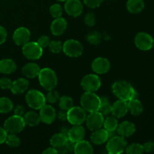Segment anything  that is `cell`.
<instances>
[{
    "mask_svg": "<svg viewBox=\"0 0 154 154\" xmlns=\"http://www.w3.org/2000/svg\"><path fill=\"white\" fill-rule=\"evenodd\" d=\"M22 52L26 58L36 60L42 57L43 54V48L37 42H29L23 45Z\"/></svg>",
    "mask_w": 154,
    "mask_h": 154,
    "instance_id": "obj_8",
    "label": "cell"
},
{
    "mask_svg": "<svg viewBox=\"0 0 154 154\" xmlns=\"http://www.w3.org/2000/svg\"><path fill=\"white\" fill-rule=\"evenodd\" d=\"M74 153L77 154H92L93 153V146L89 141L83 139L75 143Z\"/></svg>",
    "mask_w": 154,
    "mask_h": 154,
    "instance_id": "obj_24",
    "label": "cell"
},
{
    "mask_svg": "<svg viewBox=\"0 0 154 154\" xmlns=\"http://www.w3.org/2000/svg\"><path fill=\"white\" fill-rule=\"evenodd\" d=\"M144 152L146 153H152L154 151V143L153 141H147L143 144Z\"/></svg>",
    "mask_w": 154,
    "mask_h": 154,
    "instance_id": "obj_44",
    "label": "cell"
},
{
    "mask_svg": "<svg viewBox=\"0 0 154 154\" xmlns=\"http://www.w3.org/2000/svg\"><path fill=\"white\" fill-rule=\"evenodd\" d=\"M144 2L143 0H128L126 8L131 14H138L144 8Z\"/></svg>",
    "mask_w": 154,
    "mask_h": 154,
    "instance_id": "obj_28",
    "label": "cell"
},
{
    "mask_svg": "<svg viewBox=\"0 0 154 154\" xmlns=\"http://www.w3.org/2000/svg\"><path fill=\"white\" fill-rule=\"evenodd\" d=\"M38 78L40 85L48 91L54 90L57 87L58 82L57 76L55 72L50 68H44L41 69Z\"/></svg>",
    "mask_w": 154,
    "mask_h": 154,
    "instance_id": "obj_2",
    "label": "cell"
},
{
    "mask_svg": "<svg viewBox=\"0 0 154 154\" xmlns=\"http://www.w3.org/2000/svg\"><path fill=\"white\" fill-rule=\"evenodd\" d=\"M50 42H51V41H50V38L48 36L42 35L38 38V39L37 41V43L42 48H47V47H48Z\"/></svg>",
    "mask_w": 154,
    "mask_h": 154,
    "instance_id": "obj_43",
    "label": "cell"
},
{
    "mask_svg": "<svg viewBox=\"0 0 154 154\" xmlns=\"http://www.w3.org/2000/svg\"><path fill=\"white\" fill-rule=\"evenodd\" d=\"M87 116V111L82 107L73 106L67 111V120L72 126L83 124Z\"/></svg>",
    "mask_w": 154,
    "mask_h": 154,
    "instance_id": "obj_7",
    "label": "cell"
},
{
    "mask_svg": "<svg viewBox=\"0 0 154 154\" xmlns=\"http://www.w3.org/2000/svg\"><path fill=\"white\" fill-rule=\"evenodd\" d=\"M92 70L96 74L103 75L107 73L111 69V63L109 60L104 57H97L91 64Z\"/></svg>",
    "mask_w": 154,
    "mask_h": 154,
    "instance_id": "obj_14",
    "label": "cell"
},
{
    "mask_svg": "<svg viewBox=\"0 0 154 154\" xmlns=\"http://www.w3.org/2000/svg\"><path fill=\"white\" fill-rule=\"evenodd\" d=\"M13 81L8 78H2L0 79V88L2 90H11Z\"/></svg>",
    "mask_w": 154,
    "mask_h": 154,
    "instance_id": "obj_40",
    "label": "cell"
},
{
    "mask_svg": "<svg viewBox=\"0 0 154 154\" xmlns=\"http://www.w3.org/2000/svg\"><path fill=\"white\" fill-rule=\"evenodd\" d=\"M68 141H69L68 137L66 135L62 133V132H60V133L54 134L51 137V140H50V144L52 147H55V148L61 149L66 145Z\"/></svg>",
    "mask_w": 154,
    "mask_h": 154,
    "instance_id": "obj_26",
    "label": "cell"
},
{
    "mask_svg": "<svg viewBox=\"0 0 154 154\" xmlns=\"http://www.w3.org/2000/svg\"><path fill=\"white\" fill-rule=\"evenodd\" d=\"M59 106L60 109L64 111H69L71 108L74 106L73 99L68 96H63L59 99Z\"/></svg>",
    "mask_w": 154,
    "mask_h": 154,
    "instance_id": "obj_33",
    "label": "cell"
},
{
    "mask_svg": "<svg viewBox=\"0 0 154 154\" xmlns=\"http://www.w3.org/2000/svg\"><path fill=\"white\" fill-rule=\"evenodd\" d=\"M30 31L26 27H19L14 31L13 34V40L18 46H23L29 42Z\"/></svg>",
    "mask_w": 154,
    "mask_h": 154,
    "instance_id": "obj_15",
    "label": "cell"
},
{
    "mask_svg": "<svg viewBox=\"0 0 154 154\" xmlns=\"http://www.w3.org/2000/svg\"><path fill=\"white\" fill-rule=\"evenodd\" d=\"M25 99L28 106L34 110H40L46 104L47 101L45 95L37 90H29Z\"/></svg>",
    "mask_w": 154,
    "mask_h": 154,
    "instance_id": "obj_5",
    "label": "cell"
},
{
    "mask_svg": "<svg viewBox=\"0 0 154 154\" xmlns=\"http://www.w3.org/2000/svg\"><path fill=\"white\" fill-rule=\"evenodd\" d=\"M104 129H106L108 132L116 131L118 126V120L117 117L114 116H108L106 118L104 119L103 122Z\"/></svg>",
    "mask_w": 154,
    "mask_h": 154,
    "instance_id": "obj_30",
    "label": "cell"
},
{
    "mask_svg": "<svg viewBox=\"0 0 154 154\" xmlns=\"http://www.w3.org/2000/svg\"><path fill=\"white\" fill-rule=\"evenodd\" d=\"M60 93L56 91V90H52L48 92V95H47L46 100L50 103H55L60 99Z\"/></svg>",
    "mask_w": 154,
    "mask_h": 154,
    "instance_id": "obj_39",
    "label": "cell"
},
{
    "mask_svg": "<svg viewBox=\"0 0 154 154\" xmlns=\"http://www.w3.org/2000/svg\"><path fill=\"white\" fill-rule=\"evenodd\" d=\"M102 35L97 31H92L87 35V40L91 45H98L102 42Z\"/></svg>",
    "mask_w": 154,
    "mask_h": 154,
    "instance_id": "obj_34",
    "label": "cell"
},
{
    "mask_svg": "<svg viewBox=\"0 0 154 154\" xmlns=\"http://www.w3.org/2000/svg\"><path fill=\"white\" fill-rule=\"evenodd\" d=\"M39 115L41 121L45 124H51L57 118V112L55 109L51 105L46 104L40 109Z\"/></svg>",
    "mask_w": 154,
    "mask_h": 154,
    "instance_id": "obj_16",
    "label": "cell"
},
{
    "mask_svg": "<svg viewBox=\"0 0 154 154\" xmlns=\"http://www.w3.org/2000/svg\"><path fill=\"white\" fill-rule=\"evenodd\" d=\"M26 126L23 117L22 116L14 114L8 117L4 123V129L8 134H18L22 132Z\"/></svg>",
    "mask_w": 154,
    "mask_h": 154,
    "instance_id": "obj_4",
    "label": "cell"
},
{
    "mask_svg": "<svg viewBox=\"0 0 154 154\" xmlns=\"http://www.w3.org/2000/svg\"><path fill=\"white\" fill-rule=\"evenodd\" d=\"M128 111L134 116H138L143 112V105L141 101L138 100L137 98L130 99L127 102Z\"/></svg>",
    "mask_w": 154,
    "mask_h": 154,
    "instance_id": "obj_27",
    "label": "cell"
},
{
    "mask_svg": "<svg viewBox=\"0 0 154 154\" xmlns=\"http://www.w3.org/2000/svg\"><path fill=\"white\" fill-rule=\"evenodd\" d=\"M90 140L92 142L96 145H101L104 143L107 142L109 139V132L105 129H98L96 130L93 131Z\"/></svg>",
    "mask_w": 154,
    "mask_h": 154,
    "instance_id": "obj_21",
    "label": "cell"
},
{
    "mask_svg": "<svg viewBox=\"0 0 154 154\" xmlns=\"http://www.w3.org/2000/svg\"><path fill=\"white\" fill-rule=\"evenodd\" d=\"M67 29V21L63 17L55 18L51 24V32L54 35L59 36L64 33Z\"/></svg>",
    "mask_w": 154,
    "mask_h": 154,
    "instance_id": "obj_18",
    "label": "cell"
},
{
    "mask_svg": "<svg viewBox=\"0 0 154 154\" xmlns=\"http://www.w3.org/2000/svg\"><path fill=\"white\" fill-rule=\"evenodd\" d=\"M59 153V150L54 147H48L43 151V154H57Z\"/></svg>",
    "mask_w": 154,
    "mask_h": 154,
    "instance_id": "obj_49",
    "label": "cell"
},
{
    "mask_svg": "<svg viewBox=\"0 0 154 154\" xmlns=\"http://www.w3.org/2000/svg\"><path fill=\"white\" fill-rule=\"evenodd\" d=\"M17 69V65L11 59H3L0 60V72L5 75H9L14 72Z\"/></svg>",
    "mask_w": 154,
    "mask_h": 154,
    "instance_id": "obj_25",
    "label": "cell"
},
{
    "mask_svg": "<svg viewBox=\"0 0 154 154\" xmlns=\"http://www.w3.org/2000/svg\"><path fill=\"white\" fill-rule=\"evenodd\" d=\"M135 126L133 123L130 121H123L118 124L117 132V134L123 138H129L135 132Z\"/></svg>",
    "mask_w": 154,
    "mask_h": 154,
    "instance_id": "obj_19",
    "label": "cell"
},
{
    "mask_svg": "<svg viewBox=\"0 0 154 154\" xmlns=\"http://www.w3.org/2000/svg\"><path fill=\"white\" fill-rule=\"evenodd\" d=\"M40 70L41 69L38 65L34 63H29L23 67L22 73L26 78H35L38 76Z\"/></svg>",
    "mask_w": 154,
    "mask_h": 154,
    "instance_id": "obj_23",
    "label": "cell"
},
{
    "mask_svg": "<svg viewBox=\"0 0 154 154\" xmlns=\"http://www.w3.org/2000/svg\"><path fill=\"white\" fill-rule=\"evenodd\" d=\"M50 13L53 17H60L63 14V8L60 4H54L50 7Z\"/></svg>",
    "mask_w": 154,
    "mask_h": 154,
    "instance_id": "obj_38",
    "label": "cell"
},
{
    "mask_svg": "<svg viewBox=\"0 0 154 154\" xmlns=\"http://www.w3.org/2000/svg\"><path fill=\"white\" fill-rule=\"evenodd\" d=\"M8 33L5 29L3 26H0V45H2L7 38Z\"/></svg>",
    "mask_w": 154,
    "mask_h": 154,
    "instance_id": "obj_45",
    "label": "cell"
},
{
    "mask_svg": "<svg viewBox=\"0 0 154 154\" xmlns=\"http://www.w3.org/2000/svg\"><path fill=\"white\" fill-rule=\"evenodd\" d=\"M126 153L128 154H141L144 153V147L142 144L134 143L126 147Z\"/></svg>",
    "mask_w": 154,
    "mask_h": 154,
    "instance_id": "obj_36",
    "label": "cell"
},
{
    "mask_svg": "<svg viewBox=\"0 0 154 154\" xmlns=\"http://www.w3.org/2000/svg\"><path fill=\"white\" fill-rule=\"evenodd\" d=\"M25 114V110L23 105H19L17 106H16V108H14V114L19 116H23V114Z\"/></svg>",
    "mask_w": 154,
    "mask_h": 154,
    "instance_id": "obj_48",
    "label": "cell"
},
{
    "mask_svg": "<svg viewBox=\"0 0 154 154\" xmlns=\"http://www.w3.org/2000/svg\"><path fill=\"white\" fill-rule=\"evenodd\" d=\"M14 108L13 102L7 97L0 98V113L8 114L12 111Z\"/></svg>",
    "mask_w": 154,
    "mask_h": 154,
    "instance_id": "obj_32",
    "label": "cell"
},
{
    "mask_svg": "<svg viewBox=\"0 0 154 154\" xmlns=\"http://www.w3.org/2000/svg\"><path fill=\"white\" fill-rule=\"evenodd\" d=\"M104 119L105 118L103 114L98 111L90 112L89 115L87 116L85 122L87 123V128L90 131H94L102 128V126H103Z\"/></svg>",
    "mask_w": 154,
    "mask_h": 154,
    "instance_id": "obj_12",
    "label": "cell"
},
{
    "mask_svg": "<svg viewBox=\"0 0 154 154\" xmlns=\"http://www.w3.org/2000/svg\"><path fill=\"white\" fill-rule=\"evenodd\" d=\"M134 42L137 48L141 51H147L151 49L154 45V40L150 34L144 32H138L135 35Z\"/></svg>",
    "mask_w": 154,
    "mask_h": 154,
    "instance_id": "obj_11",
    "label": "cell"
},
{
    "mask_svg": "<svg viewBox=\"0 0 154 154\" xmlns=\"http://www.w3.org/2000/svg\"><path fill=\"white\" fill-rule=\"evenodd\" d=\"M58 1H60V2H66V0H58Z\"/></svg>",
    "mask_w": 154,
    "mask_h": 154,
    "instance_id": "obj_50",
    "label": "cell"
},
{
    "mask_svg": "<svg viewBox=\"0 0 154 154\" xmlns=\"http://www.w3.org/2000/svg\"><path fill=\"white\" fill-rule=\"evenodd\" d=\"M81 85L84 90L87 92H96L102 85L101 79L96 74H89L85 75L81 80Z\"/></svg>",
    "mask_w": 154,
    "mask_h": 154,
    "instance_id": "obj_10",
    "label": "cell"
},
{
    "mask_svg": "<svg viewBox=\"0 0 154 154\" xmlns=\"http://www.w3.org/2000/svg\"><path fill=\"white\" fill-rule=\"evenodd\" d=\"M85 134V129L81 125H75L70 129H69L68 138L69 141L77 143L84 139Z\"/></svg>",
    "mask_w": 154,
    "mask_h": 154,
    "instance_id": "obj_20",
    "label": "cell"
},
{
    "mask_svg": "<svg viewBox=\"0 0 154 154\" xmlns=\"http://www.w3.org/2000/svg\"><path fill=\"white\" fill-rule=\"evenodd\" d=\"M128 111V104L126 101L119 99L112 105L111 114L117 119L125 117Z\"/></svg>",
    "mask_w": 154,
    "mask_h": 154,
    "instance_id": "obj_17",
    "label": "cell"
},
{
    "mask_svg": "<svg viewBox=\"0 0 154 154\" xmlns=\"http://www.w3.org/2000/svg\"><path fill=\"white\" fill-rule=\"evenodd\" d=\"M48 47L53 54H60L61 51H63V44L60 41H51L50 42Z\"/></svg>",
    "mask_w": 154,
    "mask_h": 154,
    "instance_id": "obj_37",
    "label": "cell"
},
{
    "mask_svg": "<svg viewBox=\"0 0 154 154\" xmlns=\"http://www.w3.org/2000/svg\"><path fill=\"white\" fill-rule=\"evenodd\" d=\"M101 99V105L99 111L102 113L104 116L109 115L111 114V108H112V104L110 102L109 99L106 96H102Z\"/></svg>",
    "mask_w": 154,
    "mask_h": 154,
    "instance_id": "obj_31",
    "label": "cell"
},
{
    "mask_svg": "<svg viewBox=\"0 0 154 154\" xmlns=\"http://www.w3.org/2000/svg\"><path fill=\"white\" fill-rule=\"evenodd\" d=\"M24 122L26 125H28L29 126H36L40 123L41 117L39 114L36 113L35 111H30L25 113L23 116Z\"/></svg>",
    "mask_w": 154,
    "mask_h": 154,
    "instance_id": "obj_29",
    "label": "cell"
},
{
    "mask_svg": "<svg viewBox=\"0 0 154 154\" xmlns=\"http://www.w3.org/2000/svg\"><path fill=\"white\" fill-rule=\"evenodd\" d=\"M104 0H84V2L90 8H96L101 5Z\"/></svg>",
    "mask_w": 154,
    "mask_h": 154,
    "instance_id": "obj_42",
    "label": "cell"
},
{
    "mask_svg": "<svg viewBox=\"0 0 154 154\" xmlns=\"http://www.w3.org/2000/svg\"><path fill=\"white\" fill-rule=\"evenodd\" d=\"M7 136L8 132H6L5 129H4V127H1V126H0V144L5 143Z\"/></svg>",
    "mask_w": 154,
    "mask_h": 154,
    "instance_id": "obj_46",
    "label": "cell"
},
{
    "mask_svg": "<svg viewBox=\"0 0 154 154\" xmlns=\"http://www.w3.org/2000/svg\"><path fill=\"white\" fill-rule=\"evenodd\" d=\"M127 147V141L120 135H115L107 141L106 149L110 154H120L123 153Z\"/></svg>",
    "mask_w": 154,
    "mask_h": 154,
    "instance_id": "obj_6",
    "label": "cell"
},
{
    "mask_svg": "<svg viewBox=\"0 0 154 154\" xmlns=\"http://www.w3.org/2000/svg\"><path fill=\"white\" fill-rule=\"evenodd\" d=\"M101 99L93 92H87L81 96V105L87 112H94L99 110Z\"/></svg>",
    "mask_w": 154,
    "mask_h": 154,
    "instance_id": "obj_3",
    "label": "cell"
},
{
    "mask_svg": "<svg viewBox=\"0 0 154 154\" xmlns=\"http://www.w3.org/2000/svg\"><path fill=\"white\" fill-rule=\"evenodd\" d=\"M57 117L60 120L65 121V120H67V111H64L63 109H60V111L57 114Z\"/></svg>",
    "mask_w": 154,
    "mask_h": 154,
    "instance_id": "obj_47",
    "label": "cell"
},
{
    "mask_svg": "<svg viewBox=\"0 0 154 154\" xmlns=\"http://www.w3.org/2000/svg\"><path fill=\"white\" fill-rule=\"evenodd\" d=\"M113 93L118 98L128 102L138 97V93L129 82L126 81H117L112 85Z\"/></svg>",
    "mask_w": 154,
    "mask_h": 154,
    "instance_id": "obj_1",
    "label": "cell"
},
{
    "mask_svg": "<svg viewBox=\"0 0 154 154\" xmlns=\"http://www.w3.org/2000/svg\"><path fill=\"white\" fill-rule=\"evenodd\" d=\"M84 23L88 26H93L96 24V17L94 14L92 12L87 13L84 17Z\"/></svg>",
    "mask_w": 154,
    "mask_h": 154,
    "instance_id": "obj_41",
    "label": "cell"
},
{
    "mask_svg": "<svg viewBox=\"0 0 154 154\" xmlns=\"http://www.w3.org/2000/svg\"><path fill=\"white\" fill-rule=\"evenodd\" d=\"M20 139L17 134H8L5 143L10 147H17L20 144Z\"/></svg>",
    "mask_w": 154,
    "mask_h": 154,
    "instance_id": "obj_35",
    "label": "cell"
},
{
    "mask_svg": "<svg viewBox=\"0 0 154 154\" xmlns=\"http://www.w3.org/2000/svg\"><path fill=\"white\" fill-rule=\"evenodd\" d=\"M29 88V81L26 78H19L16 81H13L12 87L11 88L12 93L15 95L22 94L25 93Z\"/></svg>",
    "mask_w": 154,
    "mask_h": 154,
    "instance_id": "obj_22",
    "label": "cell"
},
{
    "mask_svg": "<svg viewBox=\"0 0 154 154\" xmlns=\"http://www.w3.org/2000/svg\"><path fill=\"white\" fill-rule=\"evenodd\" d=\"M63 51L69 57H78L82 55L84 48L78 41L69 39L63 43Z\"/></svg>",
    "mask_w": 154,
    "mask_h": 154,
    "instance_id": "obj_9",
    "label": "cell"
},
{
    "mask_svg": "<svg viewBox=\"0 0 154 154\" xmlns=\"http://www.w3.org/2000/svg\"><path fill=\"white\" fill-rule=\"evenodd\" d=\"M64 8L66 13L74 17H79L84 9L83 4L80 0H66Z\"/></svg>",
    "mask_w": 154,
    "mask_h": 154,
    "instance_id": "obj_13",
    "label": "cell"
}]
</instances>
